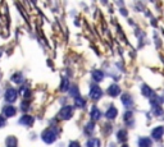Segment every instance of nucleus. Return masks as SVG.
Returning <instances> with one entry per match:
<instances>
[{
  "label": "nucleus",
  "instance_id": "nucleus-15",
  "mask_svg": "<svg viewBox=\"0 0 164 147\" xmlns=\"http://www.w3.org/2000/svg\"><path fill=\"white\" fill-rule=\"evenodd\" d=\"M142 94L145 95V96H149V97L154 96V92H153V90L150 88V87H147V86H142Z\"/></svg>",
  "mask_w": 164,
  "mask_h": 147
},
{
  "label": "nucleus",
  "instance_id": "nucleus-11",
  "mask_svg": "<svg viewBox=\"0 0 164 147\" xmlns=\"http://www.w3.org/2000/svg\"><path fill=\"white\" fill-rule=\"evenodd\" d=\"M100 116H101L100 110L96 108V106H92L91 108V118L94 119V120H97V119H100Z\"/></svg>",
  "mask_w": 164,
  "mask_h": 147
},
{
  "label": "nucleus",
  "instance_id": "nucleus-14",
  "mask_svg": "<svg viewBox=\"0 0 164 147\" xmlns=\"http://www.w3.org/2000/svg\"><path fill=\"white\" fill-rule=\"evenodd\" d=\"M87 147H100V141L97 138H92L87 142Z\"/></svg>",
  "mask_w": 164,
  "mask_h": 147
},
{
  "label": "nucleus",
  "instance_id": "nucleus-12",
  "mask_svg": "<svg viewBox=\"0 0 164 147\" xmlns=\"http://www.w3.org/2000/svg\"><path fill=\"white\" fill-rule=\"evenodd\" d=\"M138 146L140 147H151V141L147 137L140 138V140H138Z\"/></svg>",
  "mask_w": 164,
  "mask_h": 147
},
{
  "label": "nucleus",
  "instance_id": "nucleus-1",
  "mask_svg": "<svg viewBox=\"0 0 164 147\" xmlns=\"http://www.w3.org/2000/svg\"><path fill=\"white\" fill-rule=\"evenodd\" d=\"M42 140H44V142H46V143H53L54 141L56 140V133L54 132V130H51V129H46L45 132L42 133Z\"/></svg>",
  "mask_w": 164,
  "mask_h": 147
},
{
  "label": "nucleus",
  "instance_id": "nucleus-23",
  "mask_svg": "<svg viewBox=\"0 0 164 147\" xmlns=\"http://www.w3.org/2000/svg\"><path fill=\"white\" fill-rule=\"evenodd\" d=\"M4 126H5V119L4 116L0 115V127H4Z\"/></svg>",
  "mask_w": 164,
  "mask_h": 147
},
{
  "label": "nucleus",
  "instance_id": "nucleus-16",
  "mask_svg": "<svg viewBox=\"0 0 164 147\" xmlns=\"http://www.w3.org/2000/svg\"><path fill=\"white\" fill-rule=\"evenodd\" d=\"M117 137H118V141L124 142V141L127 140V132H126V130H119L118 134H117Z\"/></svg>",
  "mask_w": 164,
  "mask_h": 147
},
{
  "label": "nucleus",
  "instance_id": "nucleus-22",
  "mask_svg": "<svg viewBox=\"0 0 164 147\" xmlns=\"http://www.w3.org/2000/svg\"><path fill=\"white\" fill-rule=\"evenodd\" d=\"M92 129H94V123L91 122V123H89V124L86 126V128H85V132H86V134H90Z\"/></svg>",
  "mask_w": 164,
  "mask_h": 147
},
{
  "label": "nucleus",
  "instance_id": "nucleus-2",
  "mask_svg": "<svg viewBox=\"0 0 164 147\" xmlns=\"http://www.w3.org/2000/svg\"><path fill=\"white\" fill-rule=\"evenodd\" d=\"M101 95H103L101 88H100L99 86H96V84H94V86L91 87V90H90V97H91L92 100H97L101 97Z\"/></svg>",
  "mask_w": 164,
  "mask_h": 147
},
{
  "label": "nucleus",
  "instance_id": "nucleus-18",
  "mask_svg": "<svg viewBox=\"0 0 164 147\" xmlns=\"http://www.w3.org/2000/svg\"><path fill=\"white\" fill-rule=\"evenodd\" d=\"M76 106H78V108H83L85 106V100L81 99L80 96L76 97Z\"/></svg>",
  "mask_w": 164,
  "mask_h": 147
},
{
  "label": "nucleus",
  "instance_id": "nucleus-5",
  "mask_svg": "<svg viewBox=\"0 0 164 147\" xmlns=\"http://www.w3.org/2000/svg\"><path fill=\"white\" fill-rule=\"evenodd\" d=\"M164 134V127H157L154 130L151 132V136L154 140H160Z\"/></svg>",
  "mask_w": 164,
  "mask_h": 147
},
{
  "label": "nucleus",
  "instance_id": "nucleus-4",
  "mask_svg": "<svg viewBox=\"0 0 164 147\" xmlns=\"http://www.w3.org/2000/svg\"><path fill=\"white\" fill-rule=\"evenodd\" d=\"M5 100L8 102H14L17 100V91L13 88H9L7 92H5Z\"/></svg>",
  "mask_w": 164,
  "mask_h": 147
},
{
  "label": "nucleus",
  "instance_id": "nucleus-20",
  "mask_svg": "<svg viewBox=\"0 0 164 147\" xmlns=\"http://www.w3.org/2000/svg\"><path fill=\"white\" fill-rule=\"evenodd\" d=\"M21 92H22V95H23L24 97H30V96H31V92H30V90L27 88V87H22Z\"/></svg>",
  "mask_w": 164,
  "mask_h": 147
},
{
  "label": "nucleus",
  "instance_id": "nucleus-17",
  "mask_svg": "<svg viewBox=\"0 0 164 147\" xmlns=\"http://www.w3.org/2000/svg\"><path fill=\"white\" fill-rule=\"evenodd\" d=\"M68 86H69V82H68L65 78H63V80H62V84H60L62 91H67V90H68Z\"/></svg>",
  "mask_w": 164,
  "mask_h": 147
},
{
  "label": "nucleus",
  "instance_id": "nucleus-8",
  "mask_svg": "<svg viewBox=\"0 0 164 147\" xmlns=\"http://www.w3.org/2000/svg\"><path fill=\"white\" fill-rule=\"evenodd\" d=\"M19 123L23 124V126H32V123H34V118H32L31 115H23L19 119Z\"/></svg>",
  "mask_w": 164,
  "mask_h": 147
},
{
  "label": "nucleus",
  "instance_id": "nucleus-25",
  "mask_svg": "<svg viewBox=\"0 0 164 147\" xmlns=\"http://www.w3.org/2000/svg\"><path fill=\"white\" fill-rule=\"evenodd\" d=\"M123 147H128V146H123Z\"/></svg>",
  "mask_w": 164,
  "mask_h": 147
},
{
  "label": "nucleus",
  "instance_id": "nucleus-10",
  "mask_svg": "<svg viewBox=\"0 0 164 147\" xmlns=\"http://www.w3.org/2000/svg\"><path fill=\"white\" fill-rule=\"evenodd\" d=\"M117 114H118V111H117V109L114 108V106H112V108L108 109V111L105 113V116L108 119H114L117 116Z\"/></svg>",
  "mask_w": 164,
  "mask_h": 147
},
{
  "label": "nucleus",
  "instance_id": "nucleus-13",
  "mask_svg": "<svg viewBox=\"0 0 164 147\" xmlns=\"http://www.w3.org/2000/svg\"><path fill=\"white\" fill-rule=\"evenodd\" d=\"M92 78H94L95 82H100L104 78V73L100 72V70H94V72H92Z\"/></svg>",
  "mask_w": 164,
  "mask_h": 147
},
{
  "label": "nucleus",
  "instance_id": "nucleus-21",
  "mask_svg": "<svg viewBox=\"0 0 164 147\" xmlns=\"http://www.w3.org/2000/svg\"><path fill=\"white\" fill-rule=\"evenodd\" d=\"M7 142H8V146H9V147H15V142H17V140H15L14 137H9Z\"/></svg>",
  "mask_w": 164,
  "mask_h": 147
},
{
  "label": "nucleus",
  "instance_id": "nucleus-9",
  "mask_svg": "<svg viewBox=\"0 0 164 147\" xmlns=\"http://www.w3.org/2000/svg\"><path fill=\"white\" fill-rule=\"evenodd\" d=\"M3 113H4L5 116H13V115H15V109L13 106L8 105L5 108H3Z\"/></svg>",
  "mask_w": 164,
  "mask_h": 147
},
{
  "label": "nucleus",
  "instance_id": "nucleus-7",
  "mask_svg": "<svg viewBox=\"0 0 164 147\" xmlns=\"http://www.w3.org/2000/svg\"><path fill=\"white\" fill-rule=\"evenodd\" d=\"M119 92H121V88L118 87V84H112V86L108 88V94L110 95V96H113V97L118 96Z\"/></svg>",
  "mask_w": 164,
  "mask_h": 147
},
{
  "label": "nucleus",
  "instance_id": "nucleus-3",
  "mask_svg": "<svg viewBox=\"0 0 164 147\" xmlns=\"http://www.w3.org/2000/svg\"><path fill=\"white\" fill-rule=\"evenodd\" d=\"M72 115H73L72 106H64V108L60 110V113H59V116H60L62 119H69Z\"/></svg>",
  "mask_w": 164,
  "mask_h": 147
},
{
  "label": "nucleus",
  "instance_id": "nucleus-24",
  "mask_svg": "<svg viewBox=\"0 0 164 147\" xmlns=\"http://www.w3.org/2000/svg\"><path fill=\"white\" fill-rule=\"evenodd\" d=\"M69 147H81V146H80V143H78V142H71Z\"/></svg>",
  "mask_w": 164,
  "mask_h": 147
},
{
  "label": "nucleus",
  "instance_id": "nucleus-19",
  "mask_svg": "<svg viewBox=\"0 0 164 147\" xmlns=\"http://www.w3.org/2000/svg\"><path fill=\"white\" fill-rule=\"evenodd\" d=\"M12 81L13 82H15V83H21V81H22V74L21 73H17V74H14L12 77Z\"/></svg>",
  "mask_w": 164,
  "mask_h": 147
},
{
  "label": "nucleus",
  "instance_id": "nucleus-6",
  "mask_svg": "<svg viewBox=\"0 0 164 147\" xmlns=\"http://www.w3.org/2000/svg\"><path fill=\"white\" fill-rule=\"evenodd\" d=\"M122 102H123V105L126 106V108H131V106L133 105V100H132V97H131V95H128V94H124L122 96Z\"/></svg>",
  "mask_w": 164,
  "mask_h": 147
}]
</instances>
